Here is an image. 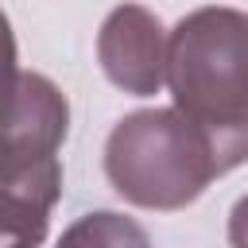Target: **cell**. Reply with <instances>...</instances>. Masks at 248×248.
<instances>
[{"instance_id":"cell-1","label":"cell","mask_w":248,"mask_h":248,"mask_svg":"<svg viewBox=\"0 0 248 248\" xmlns=\"http://www.w3.org/2000/svg\"><path fill=\"white\" fill-rule=\"evenodd\" d=\"M174 108L205 136L217 170L248 163V12L194 8L167 31Z\"/></svg>"},{"instance_id":"cell-6","label":"cell","mask_w":248,"mask_h":248,"mask_svg":"<svg viewBox=\"0 0 248 248\" xmlns=\"http://www.w3.org/2000/svg\"><path fill=\"white\" fill-rule=\"evenodd\" d=\"M19 78H23V70H19V54H16V31H12V19L0 8V136L8 132V124L16 116Z\"/></svg>"},{"instance_id":"cell-2","label":"cell","mask_w":248,"mask_h":248,"mask_svg":"<svg viewBox=\"0 0 248 248\" xmlns=\"http://www.w3.org/2000/svg\"><path fill=\"white\" fill-rule=\"evenodd\" d=\"M105 174L124 202L174 213L198 202L221 170L205 136L178 108H140L108 132Z\"/></svg>"},{"instance_id":"cell-7","label":"cell","mask_w":248,"mask_h":248,"mask_svg":"<svg viewBox=\"0 0 248 248\" xmlns=\"http://www.w3.org/2000/svg\"><path fill=\"white\" fill-rule=\"evenodd\" d=\"M229 244L232 248H248V194L229 213Z\"/></svg>"},{"instance_id":"cell-4","label":"cell","mask_w":248,"mask_h":248,"mask_svg":"<svg viewBox=\"0 0 248 248\" xmlns=\"http://www.w3.org/2000/svg\"><path fill=\"white\" fill-rule=\"evenodd\" d=\"M97 62L116 89L155 97L167 81V27L143 4H120L97 31Z\"/></svg>"},{"instance_id":"cell-5","label":"cell","mask_w":248,"mask_h":248,"mask_svg":"<svg viewBox=\"0 0 248 248\" xmlns=\"http://www.w3.org/2000/svg\"><path fill=\"white\" fill-rule=\"evenodd\" d=\"M54 248H151L147 232L140 221L116 213V209H97L78 217Z\"/></svg>"},{"instance_id":"cell-3","label":"cell","mask_w":248,"mask_h":248,"mask_svg":"<svg viewBox=\"0 0 248 248\" xmlns=\"http://www.w3.org/2000/svg\"><path fill=\"white\" fill-rule=\"evenodd\" d=\"M62 194V163L16 140H0V248H39Z\"/></svg>"}]
</instances>
